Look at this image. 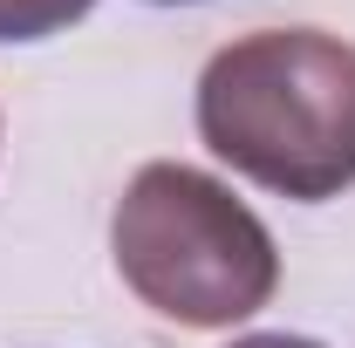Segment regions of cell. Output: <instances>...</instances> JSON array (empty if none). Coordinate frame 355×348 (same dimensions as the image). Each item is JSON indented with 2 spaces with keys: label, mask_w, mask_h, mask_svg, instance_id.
I'll list each match as a JSON object with an SVG mask.
<instances>
[{
  "label": "cell",
  "mask_w": 355,
  "mask_h": 348,
  "mask_svg": "<svg viewBox=\"0 0 355 348\" xmlns=\"http://www.w3.org/2000/svg\"><path fill=\"white\" fill-rule=\"evenodd\" d=\"M205 150L266 191L321 205L355 184V48L328 28H253L198 76Z\"/></svg>",
  "instance_id": "1"
},
{
  "label": "cell",
  "mask_w": 355,
  "mask_h": 348,
  "mask_svg": "<svg viewBox=\"0 0 355 348\" xmlns=\"http://www.w3.org/2000/svg\"><path fill=\"white\" fill-rule=\"evenodd\" d=\"M110 260L178 328H239L280 287V246L246 198L198 164H144L110 212Z\"/></svg>",
  "instance_id": "2"
},
{
  "label": "cell",
  "mask_w": 355,
  "mask_h": 348,
  "mask_svg": "<svg viewBox=\"0 0 355 348\" xmlns=\"http://www.w3.org/2000/svg\"><path fill=\"white\" fill-rule=\"evenodd\" d=\"M96 0H0V42H48L76 28Z\"/></svg>",
  "instance_id": "3"
},
{
  "label": "cell",
  "mask_w": 355,
  "mask_h": 348,
  "mask_svg": "<svg viewBox=\"0 0 355 348\" xmlns=\"http://www.w3.org/2000/svg\"><path fill=\"white\" fill-rule=\"evenodd\" d=\"M232 348H321V342H308V335H239Z\"/></svg>",
  "instance_id": "4"
},
{
  "label": "cell",
  "mask_w": 355,
  "mask_h": 348,
  "mask_svg": "<svg viewBox=\"0 0 355 348\" xmlns=\"http://www.w3.org/2000/svg\"><path fill=\"white\" fill-rule=\"evenodd\" d=\"M157 7H191V0H157Z\"/></svg>",
  "instance_id": "5"
}]
</instances>
